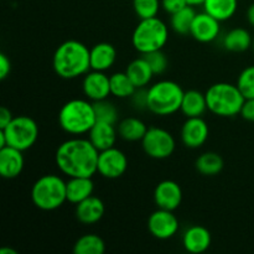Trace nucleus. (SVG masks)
<instances>
[{
    "instance_id": "f257e3e1",
    "label": "nucleus",
    "mask_w": 254,
    "mask_h": 254,
    "mask_svg": "<svg viewBox=\"0 0 254 254\" xmlns=\"http://www.w3.org/2000/svg\"><path fill=\"white\" fill-rule=\"evenodd\" d=\"M99 151L89 139L72 138L57 148L55 161L62 174L68 178H92L97 173Z\"/></svg>"
},
{
    "instance_id": "f03ea898",
    "label": "nucleus",
    "mask_w": 254,
    "mask_h": 254,
    "mask_svg": "<svg viewBox=\"0 0 254 254\" xmlns=\"http://www.w3.org/2000/svg\"><path fill=\"white\" fill-rule=\"evenodd\" d=\"M52 66L61 78L73 79L84 76L91 69L89 49L77 40H67L55 51Z\"/></svg>"
},
{
    "instance_id": "7ed1b4c3",
    "label": "nucleus",
    "mask_w": 254,
    "mask_h": 254,
    "mask_svg": "<svg viewBox=\"0 0 254 254\" xmlns=\"http://www.w3.org/2000/svg\"><path fill=\"white\" fill-rule=\"evenodd\" d=\"M96 122L93 103L86 99H71L60 109V127L69 135L78 136L82 134H88Z\"/></svg>"
},
{
    "instance_id": "20e7f679",
    "label": "nucleus",
    "mask_w": 254,
    "mask_h": 254,
    "mask_svg": "<svg viewBox=\"0 0 254 254\" xmlns=\"http://www.w3.org/2000/svg\"><path fill=\"white\" fill-rule=\"evenodd\" d=\"M205 94L208 111L223 118H230L240 114L246 101L237 84L226 82L212 84Z\"/></svg>"
},
{
    "instance_id": "39448f33",
    "label": "nucleus",
    "mask_w": 254,
    "mask_h": 254,
    "mask_svg": "<svg viewBox=\"0 0 254 254\" xmlns=\"http://www.w3.org/2000/svg\"><path fill=\"white\" fill-rule=\"evenodd\" d=\"M31 200L42 211L57 210L67 201L66 181L55 174L41 176L32 185Z\"/></svg>"
},
{
    "instance_id": "423d86ee",
    "label": "nucleus",
    "mask_w": 254,
    "mask_h": 254,
    "mask_svg": "<svg viewBox=\"0 0 254 254\" xmlns=\"http://www.w3.org/2000/svg\"><path fill=\"white\" fill-rule=\"evenodd\" d=\"M169 40V27L158 16L141 19L131 35L134 49L141 55L163 50Z\"/></svg>"
},
{
    "instance_id": "0eeeda50",
    "label": "nucleus",
    "mask_w": 254,
    "mask_h": 254,
    "mask_svg": "<svg viewBox=\"0 0 254 254\" xmlns=\"http://www.w3.org/2000/svg\"><path fill=\"white\" fill-rule=\"evenodd\" d=\"M184 93L176 82L169 79L156 82L148 89V109L156 116H171L181 109Z\"/></svg>"
},
{
    "instance_id": "6e6552de",
    "label": "nucleus",
    "mask_w": 254,
    "mask_h": 254,
    "mask_svg": "<svg viewBox=\"0 0 254 254\" xmlns=\"http://www.w3.org/2000/svg\"><path fill=\"white\" fill-rule=\"evenodd\" d=\"M0 130L4 133L7 145L21 151L31 148L39 138L36 122L27 116L14 117L12 121Z\"/></svg>"
},
{
    "instance_id": "1a4fd4ad",
    "label": "nucleus",
    "mask_w": 254,
    "mask_h": 254,
    "mask_svg": "<svg viewBox=\"0 0 254 254\" xmlns=\"http://www.w3.org/2000/svg\"><path fill=\"white\" fill-rule=\"evenodd\" d=\"M141 146L149 158L163 160L173 155L176 143L170 131L158 127H151L148 128L145 135L141 139Z\"/></svg>"
},
{
    "instance_id": "9d476101",
    "label": "nucleus",
    "mask_w": 254,
    "mask_h": 254,
    "mask_svg": "<svg viewBox=\"0 0 254 254\" xmlns=\"http://www.w3.org/2000/svg\"><path fill=\"white\" fill-rule=\"evenodd\" d=\"M128 169V158L122 150L117 148H109L99 151L97 173L103 178L113 180L121 178Z\"/></svg>"
},
{
    "instance_id": "9b49d317",
    "label": "nucleus",
    "mask_w": 254,
    "mask_h": 254,
    "mask_svg": "<svg viewBox=\"0 0 254 254\" xmlns=\"http://www.w3.org/2000/svg\"><path fill=\"white\" fill-rule=\"evenodd\" d=\"M148 230L156 240H170L178 233L179 220L174 211L158 208L149 216Z\"/></svg>"
},
{
    "instance_id": "f8f14e48",
    "label": "nucleus",
    "mask_w": 254,
    "mask_h": 254,
    "mask_svg": "<svg viewBox=\"0 0 254 254\" xmlns=\"http://www.w3.org/2000/svg\"><path fill=\"white\" fill-rule=\"evenodd\" d=\"M82 91L84 96L92 102L107 99L111 94V82L109 76L102 71L87 72L82 81Z\"/></svg>"
},
{
    "instance_id": "ddd939ff",
    "label": "nucleus",
    "mask_w": 254,
    "mask_h": 254,
    "mask_svg": "<svg viewBox=\"0 0 254 254\" xmlns=\"http://www.w3.org/2000/svg\"><path fill=\"white\" fill-rule=\"evenodd\" d=\"M210 129L201 117L188 118L181 128V141L186 148L198 149L207 141Z\"/></svg>"
},
{
    "instance_id": "4468645a",
    "label": "nucleus",
    "mask_w": 254,
    "mask_h": 254,
    "mask_svg": "<svg viewBox=\"0 0 254 254\" xmlns=\"http://www.w3.org/2000/svg\"><path fill=\"white\" fill-rule=\"evenodd\" d=\"M183 201V190L180 185L173 180H164L156 185L154 190V202L158 208L175 211Z\"/></svg>"
},
{
    "instance_id": "2eb2a0df",
    "label": "nucleus",
    "mask_w": 254,
    "mask_h": 254,
    "mask_svg": "<svg viewBox=\"0 0 254 254\" xmlns=\"http://www.w3.org/2000/svg\"><path fill=\"white\" fill-rule=\"evenodd\" d=\"M220 22L217 19L211 16L206 11L196 14L193 19L192 26H191L190 35L198 42L208 44L215 41L218 37L221 31Z\"/></svg>"
},
{
    "instance_id": "dca6fc26",
    "label": "nucleus",
    "mask_w": 254,
    "mask_h": 254,
    "mask_svg": "<svg viewBox=\"0 0 254 254\" xmlns=\"http://www.w3.org/2000/svg\"><path fill=\"white\" fill-rule=\"evenodd\" d=\"M25 160L22 151L12 146H4L0 149V175L4 179L17 178L22 173Z\"/></svg>"
},
{
    "instance_id": "f3484780",
    "label": "nucleus",
    "mask_w": 254,
    "mask_h": 254,
    "mask_svg": "<svg viewBox=\"0 0 254 254\" xmlns=\"http://www.w3.org/2000/svg\"><path fill=\"white\" fill-rule=\"evenodd\" d=\"M211 233L203 226H191L183 235V246L189 253L201 254L210 248Z\"/></svg>"
},
{
    "instance_id": "a211bd4d",
    "label": "nucleus",
    "mask_w": 254,
    "mask_h": 254,
    "mask_svg": "<svg viewBox=\"0 0 254 254\" xmlns=\"http://www.w3.org/2000/svg\"><path fill=\"white\" fill-rule=\"evenodd\" d=\"M114 126L116 124L97 121L91 130L88 131L89 141L98 151L107 150V149L114 146L117 141V135H118V129H116Z\"/></svg>"
},
{
    "instance_id": "6ab92c4d",
    "label": "nucleus",
    "mask_w": 254,
    "mask_h": 254,
    "mask_svg": "<svg viewBox=\"0 0 254 254\" xmlns=\"http://www.w3.org/2000/svg\"><path fill=\"white\" fill-rule=\"evenodd\" d=\"M106 207L103 201L96 196H89L88 198L76 205V218L82 225H94L103 218Z\"/></svg>"
},
{
    "instance_id": "aec40b11",
    "label": "nucleus",
    "mask_w": 254,
    "mask_h": 254,
    "mask_svg": "<svg viewBox=\"0 0 254 254\" xmlns=\"http://www.w3.org/2000/svg\"><path fill=\"white\" fill-rule=\"evenodd\" d=\"M91 69L106 72L114 64L117 60V50L109 42H99L89 50Z\"/></svg>"
},
{
    "instance_id": "412c9836",
    "label": "nucleus",
    "mask_w": 254,
    "mask_h": 254,
    "mask_svg": "<svg viewBox=\"0 0 254 254\" xmlns=\"http://www.w3.org/2000/svg\"><path fill=\"white\" fill-rule=\"evenodd\" d=\"M66 190L67 201L77 205L93 195L94 184L92 178H86V176L69 178V180L66 181Z\"/></svg>"
},
{
    "instance_id": "4be33fe9",
    "label": "nucleus",
    "mask_w": 254,
    "mask_h": 254,
    "mask_svg": "<svg viewBox=\"0 0 254 254\" xmlns=\"http://www.w3.org/2000/svg\"><path fill=\"white\" fill-rule=\"evenodd\" d=\"M126 73L134 83L136 88H143L146 87L151 82L153 77L155 76L151 69L150 64H148L143 56L133 60L130 64L127 66Z\"/></svg>"
},
{
    "instance_id": "5701e85b",
    "label": "nucleus",
    "mask_w": 254,
    "mask_h": 254,
    "mask_svg": "<svg viewBox=\"0 0 254 254\" xmlns=\"http://www.w3.org/2000/svg\"><path fill=\"white\" fill-rule=\"evenodd\" d=\"M180 111L183 112L186 118L202 117V114L207 111L206 94L201 93L200 91H196V89L186 91L184 93Z\"/></svg>"
},
{
    "instance_id": "b1692460",
    "label": "nucleus",
    "mask_w": 254,
    "mask_h": 254,
    "mask_svg": "<svg viewBox=\"0 0 254 254\" xmlns=\"http://www.w3.org/2000/svg\"><path fill=\"white\" fill-rule=\"evenodd\" d=\"M252 35L243 27L230 30L223 37V47L231 52H245L252 47Z\"/></svg>"
},
{
    "instance_id": "393cba45",
    "label": "nucleus",
    "mask_w": 254,
    "mask_h": 254,
    "mask_svg": "<svg viewBox=\"0 0 254 254\" xmlns=\"http://www.w3.org/2000/svg\"><path fill=\"white\" fill-rule=\"evenodd\" d=\"M202 6L203 11L210 14L218 21H226L237 11L238 0H205Z\"/></svg>"
},
{
    "instance_id": "a878e982",
    "label": "nucleus",
    "mask_w": 254,
    "mask_h": 254,
    "mask_svg": "<svg viewBox=\"0 0 254 254\" xmlns=\"http://www.w3.org/2000/svg\"><path fill=\"white\" fill-rule=\"evenodd\" d=\"M117 129H118V135L127 141H141L148 130L145 123L135 117L122 119Z\"/></svg>"
},
{
    "instance_id": "bb28decb",
    "label": "nucleus",
    "mask_w": 254,
    "mask_h": 254,
    "mask_svg": "<svg viewBox=\"0 0 254 254\" xmlns=\"http://www.w3.org/2000/svg\"><path fill=\"white\" fill-rule=\"evenodd\" d=\"M225 163H223L222 156L218 155L213 151L203 153L196 159L195 168L201 175L203 176H216L222 171Z\"/></svg>"
},
{
    "instance_id": "cd10ccee",
    "label": "nucleus",
    "mask_w": 254,
    "mask_h": 254,
    "mask_svg": "<svg viewBox=\"0 0 254 254\" xmlns=\"http://www.w3.org/2000/svg\"><path fill=\"white\" fill-rule=\"evenodd\" d=\"M109 82H111V94L117 98H130L136 89L126 72L113 73L109 76Z\"/></svg>"
},
{
    "instance_id": "c85d7f7f",
    "label": "nucleus",
    "mask_w": 254,
    "mask_h": 254,
    "mask_svg": "<svg viewBox=\"0 0 254 254\" xmlns=\"http://www.w3.org/2000/svg\"><path fill=\"white\" fill-rule=\"evenodd\" d=\"M196 14L197 12L195 11L193 6H191V5H188L184 9L179 10L178 12L173 14L170 17L171 29L179 35L190 34L191 26H192Z\"/></svg>"
},
{
    "instance_id": "c756f323",
    "label": "nucleus",
    "mask_w": 254,
    "mask_h": 254,
    "mask_svg": "<svg viewBox=\"0 0 254 254\" xmlns=\"http://www.w3.org/2000/svg\"><path fill=\"white\" fill-rule=\"evenodd\" d=\"M106 252V243L99 236L84 235L76 241L73 246L74 254H103Z\"/></svg>"
},
{
    "instance_id": "7c9ffc66",
    "label": "nucleus",
    "mask_w": 254,
    "mask_h": 254,
    "mask_svg": "<svg viewBox=\"0 0 254 254\" xmlns=\"http://www.w3.org/2000/svg\"><path fill=\"white\" fill-rule=\"evenodd\" d=\"M94 113H96L97 121L106 122V123L117 124L118 122V109L116 108L112 102L108 99H102V101L93 102Z\"/></svg>"
},
{
    "instance_id": "2f4dec72",
    "label": "nucleus",
    "mask_w": 254,
    "mask_h": 254,
    "mask_svg": "<svg viewBox=\"0 0 254 254\" xmlns=\"http://www.w3.org/2000/svg\"><path fill=\"white\" fill-rule=\"evenodd\" d=\"M160 6V0H133V9L140 20L158 16Z\"/></svg>"
},
{
    "instance_id": "473e14b6",
    "label": "nucleus",
    "mask_w": 254,
    "mask_h": 254,
    "mask_svg": "<svg viewBox=\"0 0 254 254\" xmlns=\"http://www.w3.org/2000/svg\"><path fill=\"white\" fill-rule=\"evenodd\" d=\"M237 87L246 99L254 98V66L243 69L237 78Z\"/></svg>"
},
{
    "instance_id": "72a5a7b5",
    "label": "nucleus",
    "mask_w": 254,
    "mask_h": 254,
    "mask_svg": "<svg viewBox=\"0 0 254 254\" xmlns=\"http://www.w3.org/2000/svg\"><path fill=\"white\" fill-rule=\"evenodd\" d=\"M144 59L148 61V64H150L151 69H153L154 74H163L164 72L168 69L169 61L166 55L164 54L163 50H158V51L149 52V54L141 55Z\"/></svg>"
},
{
    "instance_id": "f704fd0d",
    "label": "nucleus",
    "mask_w": 254,
    "mask_h": 254,
    "mask_svg": "<svg viewBox=\"0 0 254 254\" xmlns=\"http://www.w3.org/2000/svg\"><path fill=\"white\" fill-rule=\"evenodd\" d=\"M130 98L131 104L135 109H138V111L148 109V89H145V87L136 88Z\"/></svg>"
},
{
    "instance_id": "c9c22d12",
    "label": "nucleus",
    "mask_w": 254,
    "mask_h": 254,
    "mask_svg": "<svg viewBox=\"0 0 254 254\" xmlns=\"http://www.w3.org/2000/svg\"><path fill=\"white\" fill-rule=\"evenodd\" d=\"M188 5L186 0H161V7L170 15L175 14Z\"/></svg>"
},
{
    "instance_id": "e433bc0d",
    "label": "nucleus",
    "mask_w": 254,
    "mask_h": 254,
    "mask_svg": "<svg viewBox=\"0 0 254 254\" xmlns=\"http://www.w3.org/2000/svg\"><path fill=\"white\" fill-rule=\"evenodd\" d=\"M241 116L243 119L248 122H254V98L246 99L241 109Z\"/></svg>"
},
{
    "instance_id": "4c0bfd02",
    "label": "nucleus",
    "mask_w": 254,
    "mask_h": 254,
    "mask_svg": "<svg viewBox=\"0 0 254 254\" xmlns=\"http://www.w3.org/2000/svg\"><path fill=\"white\" fill-rule=\"evenodd\" d=\"M11 71V62L5 54H0V78L5 79Z\"/></svg>"
},
{
    "instance_id": "58836bf2",
    "label": "nucleus",
    "mask_w": 254,
    "mask_h": 254,
    "mask_svg": "<svg viewBox=\"0 0 254 254\" xmlns=\"http://www.w3.org/2000/svg\"><path fill=\"white\" fill-rule=\"evenodd\" d=\"M12 118L14 117H12L10 109H7L6 107H1V109H0V129L5 128L12 121Z\"/></svg>"
},
{
    "instance_id": "ea45409f",
    "label": "nucleus",
    "mask_w": 254,
    "mask_h": 254,
    "mask_svg": "<svg viewBox=\"0 0 254 254\" xmlns=\"http://www.w3.org/2000/svg\"><path fill=\"white\" fill-rule=\"evenodd\" d=\"M247 20L251 25L254 27V2L252 5H250L247 10Z\"/></svg>"
},
{
    "instance_id": "a19ab883",
    "label": "nucleus",
    "mask_w": 254,
    "mask_h": 254,
    "mask_svg": "<svg viewBox=\"0 0 254 254\" xmlns=\"http://www.w3.org/2000/svg\"><path fill=\"white\" fill-rule=\"evenodd\" d=\"M0 254H17V252L15 250H12V248L4 247L0 250Z\"/></svg>"
},
{
    "instance_id": "79ce46f5",
    "label": "nucleus",
    "mask_w": 254,
    "mask_h": 254,
    "mask_svg": "<svg viewBox=\"0 0 254 254\" xmlns=\"http://www.w3.org/2000/svg\"><path fill=\"white\" fill-rule=\"evenodd\" d=\"M186 1L191 6H198V5H203L205 0H186Z\"/></svg>"
},
{
    "instance_id": "37998d69",
    "label": "nucleus",
    "mask_w": 254,
    "mask_h": 254,
    "mask_svg": "<svg viewBox=\"0 0 254 254\" xmlns=\"http://www.w3.org/2000/svg\"><path fill=\"white\" fill-rule=\"evenodd\" d=\"M252 49H253V51H254V36H253V44H252Z\"/></svg>"
}]
</instances>
